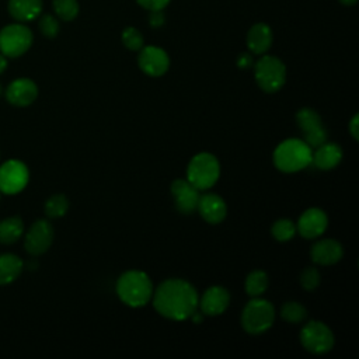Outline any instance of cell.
<instances>
[{"label":"cell","instance_id":"6da1fadb","mask_svg":"<svg viewBox=\"0 0 359 359\" xmlns=\"http://www.w3.org/2000/svg\"><path fill=\"white\" fill-rule=\"evenodd\" d=\"M156 311L171 321H184L198 310L199 294L196 289L184 279H165L151 296Z\"/></svg>","mask_w":359,"mask_h":359},{"label":"cell","instance_id":"7a4b0ae2","mask_svg":"<svg viewBox=\"0 0 359 359\" xmlns=\"http://www.w3.org/2000/svg\"><path fill=\"white\" fill-rule=\"evenodd\" d=\"M116 294L122 303L129 307H143L153 296L154 287L150 276L139 269L123 272L116 280Z\"/></svg>","mask_w":359,"mask_h":359},{"label":"cell","instance_id":"3957f363","mask_svg":"<svg viewBox=\"0 0 359 359\" xmlns=\"http://www.w3.org/2000/svg\"><path fill=\"white\" fill-rule=\"evenodd\" d=\"M313 149L302 139H286L273 151V164L282 172H297L311 164Z\"/></svg>","mask_w":359,"mask_h":359},{"label":"cell","instance_id":"277c9868","mask_svg":"<svg viewBox=\"0 0 359 359\" xmlns=\"http://www.w3.org/2000/svg\"><path fill=\"white\" fill-rule=\"evenodd\" d=\"M275 320V307L271 302L252 297L241 311V325L251 335L264 334L269 330Z\"/></svg>","mask_w":359,"mask_h":359},{"label":"cell","instance_id":"5b68a950","mask_svg":"<svg viewBox=\"0 0 359 359\" xmlns=\"http://www.w3.org/2000/svg\"><path fill=\"white\" fill-rule=\"evenodd\" d=\"M220 175L217 158L206 151L195 154L187 167V180L199 191L212 188Z\"/></svg>","mask_w":359,"mask_h":359},{"label":"cell","instance_id":"8992f818","mask_svg":"<svg viewBox=\"0 0 359 359\" xmlns=\"http://www.w3.org/2000/svg\"><path fill=\"white\" fill-rule=\"evenodd\" d=\"M254 77L262 91L276 93L286 81L285 63L276 56L264 55L254 65Z\"/></svg>","mask_w":359,"mask_h":359},{"label":"cell","instance_id":"52a82bcc","mask_svg":"<svg viewBox=\"0 0 359 359\" xmlns=\"http://www.w3.org/2000/svg\"><path fill=\"white\" fill-rule=\"evenodd\" d=\"M32 31L20 22L8 24L0 29V53L6 57H18L32 45Z\"/></svg>","mask_w":359,"mask_h":359},{"label":"cell","instance_id":"ba28073f","mask_svg":"<svg viewBox=\"0 0 359 359\" xmlns=\"http://www.w3.org/2000/svg\"><path fill=\"white\" fill-rule=\"evenodd\" d=\"M334 334L330 327L321 321H309L300 330V344L302 346L314 353L323 355L332 349Z\"/></svg>","mask_w":359,"mask_h":359},{"label":"cell","instance_id":"9c48e42d","mask_svg":"<svg viewBox=\"0 0 359 359\" xmlns=\"http://www.w3.org/2000/svg\"><path fill=\"white\" fill-rule=\"evenodd\" d=\"M29 181L28 167L20 160H7L0 165V192L15 195L21 192Z\"/></svg>","mask_w":359,"mask_h":359},{"label":"cell","instance_id":"30bf717a","mask_svg":"<svg viewBox=\"0 0 359 359\" xmlns=\"http://www.w3.org/2000/svg\"><path fill=\"white\" fill-rule=\"evenodd\" d=\"M296 122L300 130L304 135V142L311 147L316 149L324 142H327V130L323 126L321 116L317 111L311 108H302L296 114Z\"/></svg>","mask_w":359,"mask_h":359},{"label":"cell","instance_id":"8fae6325","mask_svg":"<svg viewBox=\"0 0 359 359\" xmlns=\"http://www.w3.org/2000/svg\"><path fill=\"white\" fill-rule=\"evenodd\" d=\"M53 227L48 220L39 219L34 222L24 237L25 251L32 257L46 252L53 243Z\"/></svg>","mask_w":359,"mask_h":359},{"label":"cell","instance_id":"7c38bea8","mask_svg":"<svg viewBox=\"0 0 359 359\" xmlns=\"http://www.w3.org/2000/svg\"><path fill=\"white\" fill-rule=\"evenodd\" d=\"M137 63L143 73L151 77H158L168 70L170 57L164 49L154 45H147L140 49Z\"/></svg>","mask_w":359,"mask_h":359},{"label":"cell","instance_id":"4fadbf2b","mask_svg":"<svg viewBox=\"0 0 359 359\" xmlns=\"http://www.w3.org/2000/svg\"><path fill=\"white\" fill-rule=\"evenodd\" d=\"M171 194L175 208L182 215H189L196 210L199 202V189H196L187 178H177L171 184Z\"/></svg>","mask_w":359,"mask_h":359},{"label":"cell","instance_id":"5bb4252c","mask_svg":"<svg viewBox=\"0 0 359 359\" xmlns=\"http://www.w3.org/2000/svg\"><path fill=\"white\" fill-rule=\"evenodd\" d=\"M328 226L327 213L318 208H310L304 210L296 224V231L304 238L320 237Z\"/></svg>","mask_w":359,"mask_h":359},{"label":"cell","instance_id":"9a60e30c","mask_svg":"<svg viewBox=\"0 0 359 359\" xmlns=\"http://www.w3.org/2000/svg\"><path fill=\"white\" fill-rule=\"evenodd\" d=\"M230 304V293L223 286H210L199 297L198 309L205 316H220Z\"/></svg>","mask_w":359,"mask_h":359},{"label":"cell","instance_id":"2e32d148","mask_svg":"<svg viewBox=\"0 0 359 359\" xmlns=\"http://www.w3.org/2000/svg\"><path fill=\"white\" fill-rule=\"evenodd\" d=\"M38 97L36 84L28 77L13 80L6 88V100L15 107H28Z\"/></svg>","mask_w":359,"mask_h":359},{"label":"cell","instance_id":"e0dca14e","mask_svg":"<svg viewBox=\"0 0 359 359\" xmlns=\"http://www.w3.org/2000/svg\"><path fill=\"white\" fill-rule=\"evenodd\" d=\"M196 210L205 222L210 224H217L224 220L227 215V205L222 196L209 192L199 196Z\"/></svg>","mask_w":359,"mask_h":359},{"label":"cell","instance_id":"ac0fdd59","mask_svg":"<svg viewBox=\"0 0 359 359\" xmlns=\"http://www.w3.org/2000/svg\"><path fill=\"white\" fill-rule=\"evenodd\" d=\"M344 255V248L341 243L332 238H324L317 243L310 250V257L314 264L318 265H334L341 261Z\"/></svg>","mask_w":359,"mask_h":359},{"label":"cell","instance_id":"d6986e66","mask_svg":"<svg viewBox=\"0 0 359 359\" xmlns=\"http://www.w3.org/2000/svg\"><path fill=\"white\" fill-rule=\"evenodd\" d=\"M313 150L314 151L311 157V164L316 165L318 170H332L342 160V149L339 147V144L324 142Z\"/></svg>","mask_w":359,"mask_h":359},{"label":"cell","instance_id":"ffe728a7","mask_svg":"<svg viewBox=\"0 0 359 359\" xmlns=\"http://www.w3.org/2000/svg\"><path fill=\"white\" fill-rule=\"evenodd\" d=\"M272 29L264 22L254 24L247 34V46L255 55H264L272 45Z\"/></svg>","mask_w":359,"mask_h":359},{"label":"cell","instance_id":"44dd1931","mask_svg":"<svg viewBox=\"0 0 359 359\" xmlns=\"http://www.w3.org/2000/svg\"><path fill=\"white\" fill-rule=\"evenodd\" d=\"M7 10L18 22L31 21L39 17L42 11V0H8Z\"/></svg>","mask_w":359,"mask_h":359},{"label":"cell","instance_id":"7402d4cb","mask_svg":"<svg viewBox=\"0 0 359 359\" xmlns=\"http://www.w3.org/2000/svg\"><path fill=\"white\" fill-rule=\"evenodd\" d=\"M22 259L11 252L0 254V285H8L14 282L22 272Z\"/></svg>","mask_w":359,"mask_h":359},{"label":"cell","instance_id":"603a6c76","mask_svg":"<svg viewBox=\"0 0 359 359\" xmlns=\"http://www.w3.org/2000/svg\"><path fill=\"white\" fill-rule=\"evenodd\" d=\"M24 234V222L18 216H11L0 220V243L14 244Z\"/></svg>","mask_w":359,"mask_h":359},{"label":"cell","instance_id":"cb8c5ba5","mask_svg":"<svg viewBox=\"0 0 359 359\" xmlns=\"http://www.w3.org/2000/svg\"><path fill=\"white\" fill-rule=\"evenodd\" d=\"M268 283H269L268 275L261 269H254L247 275L244 282V289L248 296L259 297L268 289Z\"/></svg>","mask_w":359,"mask_h":359},{"label":"cell","instance_id":"d4e9b609","mask_svg":"<svg viewBox=\"0 0 359 359\" xmlns=\"http://www.w3.org/2000/svg\"><path fill=\"white\" fill-rule=\"evenodd\" d=\"M67 210H69V199L63 194L52 195L45 202V213L50 219L62 217L66 215Z\"/></svg>","mask_w":359,"mask_h":359},{"label":"cell","instance_id":"484cf974","mask_svg":"<svg viewBox=\"0 0 359 359\" xmlns=\"http://www.w3.org/2000/svg\"><path fill=\"white\" fill-rule=\"evenodd\" d=\"M280 316L285 321L299 324L307 317V310L299 302H286L280 309Z\"/></svg>","mask_w":359,"mask_h":359},{"label":"cell","instance_id":"4316f807","mask_svg":"<svg viewBox=\"0 0 359 359\" xmlns=\"http://www.w3.org/2000/svg\"><path fill=\"white\" fill-rule=\"evenodd\" d=\"M271 233L278 241H289L296 234V224L289 219H279L272 224Z\"/></svg>","mask_w":359,"mask_h":359},{"label":"cell","instance_id":"83f0119b","mask_svg":"<svg viewBox=\"0 0 359 359\" xmlns=\"http://www.w3.org/2000/svg\"><path fill=\"white\" fill-rule=\"evenodd\" d=\"M52 6L56 15L63 21H72L79 14L77 0H53Z\"/></svg>","mask_w":359,"mask_h":359},{"label":"cell","instance_id":"f1b7e54d","mask_svg":"<svg viewBox=\"0 0 359 359\" xmlns=\"http://www.w3.org/2000/svg\"><path fill=\"white\" fill-rule=\"evenodd\" d=\"M122 43L129 49V50H140L144 46V41H143V35L140 34L139 29L133 28V27H126L122 34Z\"/></svg>","mask_w":359,"mask_h":359},{"label":"cell","instance_id":"f546056e","mask_svg":"<svg viewBox=\"0 0 359 359\" xmlns=\"http://www.w3.org/2000/svg\"><path fill=\"white\" fill-rule=\"evenodd\" d=\"M38 27H39V31L42 32V35L46 36V38H55L59 34V29H60L57 18L52 14L41 15Z\"/></svg>","mask_w":359,"mask_h":359},{"label":"cell","instance_id":"4dcf8cb0","mask_svg":"<svg viewBox=\"0 0 359 359\" xmlns=\"http://www.w3.org/2000/svg\"><path fill=\"white\" fill-rule=\"evenodd\" d=\"M321 282V276L317 268L314 266H309L306 268L302 273H300V285L304 290L307 292H313L314 289L318 287Z\"/></svg>","mask_w":359,"mask_h":359},{"label":"cell","instance_id":"1f68e13d","mask_svg":"<svg viewBox=\"0 0 359 359\" xmlns=\"http://www.w3.org/2000/svg\"><path fill=\"white\" fill-rule=\"evenodd\" d=\"M137 4L149 11H157V10H164L171 0H136Z\"/></svg>","mask_w":359,"mask_h":359},{"label":"cell","instance_id":"d6a6232c","mask_svg":"<svg viewBox=\"0 0 359 359\" xmlns=\"http://www.w3.org/2000/svg\"><path fill=\"white\" fill-rule=\"evenodd\" d=\"M165 18H164V14H163V10H157V11H150V15H149V22L153 28H158L164 24Z\"/></svg>","mask_w":359,"mask_h":359},{"label":"cell","instance_id":"836d02e7","mask_svg":"<svg viewBox=\"0 0 359 359\" xmlns=\"http://www.w3.org/2000/svg\"><path fill=\"white\" fill-rule=\"evenodd\" d=\"M237 65L240 69H247V67L252 66V56L250 53H241L237 57Z\"/></svg>","mask_w":359,"mask_h":359},{"label":"cell","instance_id":"e575fe53","mask_svg":"<svg viewBox=\"0 0 359 359\" xmlns=\"http://www.w3.org/2000/svg\"><path fill=\"white\" fill-rule=\"evenodd\" d=\"M358 126H359V116H358V114L356 115H353V118L351 119V122H349V132H351V135H352V137L355 139V140H358L359 139V129H358Z\"/></svg>","mask_w":359,"mask_h":359},{"label":"cell","instance_id":"d590c367","mask_svg":"<svg viewBox=\"0 0 359 359\" xmlns=\"http://www.w3.org/2000/svg\"><path fill=\"white\" fill-rule=\"evenodd\" d=\"M6 69H7V57H6L3 53H0V74H1Z\"/></svg>","mask_w":359,"mask_h":359},{"label":"cell","instance_id":"8d00e7d4","mask_svg":"<svg viewBox=\"0 0 359 359\" xmlns=\"http://www.w3.org/2000/svg\"><path fill=\"white\" fill-rule=\"evenodd\" d=\"M342 4H345V6H352V4H355L356 3V0H339Z\"/></svg>","mask_w":359,"mask_h":359},{"label":"cell","instance_id":"74e56055","mask_svg":"<svg viewBox=\"0 0 359 359\" xmlns=\"http://www.w3.org/2000/svg\"><path fill=\"white\" fill-rule=\"evenodd\" d=\"M1 93H3V87H1V84H0V95H1Z\"/></svg>","mask_w":359,"mask_h":359}]
</instances>
